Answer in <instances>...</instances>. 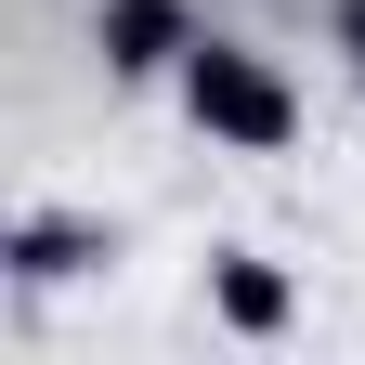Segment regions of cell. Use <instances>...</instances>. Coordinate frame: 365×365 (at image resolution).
Segmentation results:
<instances>
[{
    "label": "cell",
    "instance_id": "obj_1",
    "mask_svg": "<svg viewBox=\"0 0 365 365\" xmlns=\"http://www.w3.org/2000/svg\"><path fill=\"white\" fill-rule=\"evenodd\" d=\"M182 105H196L209 144H248V157H274L300 130V91L274 78L261 53H235V39H196V53H182Z\"/></svg>",
    "mask_w": 365,
    "mask_h": 365
},
{
    "label": "cell",
    "instance_id": "obj_2",
    "mask_svg": "<svg viewBox=\"0 0 365 365\" xmlns=\"http://www.w3.org/2000/svg\"><path fill=\"white\" fill-rule=\"evenodd\" d=\"M196 53V26H182V0H105V66L118 78H157Z\"/></svg>",
    "mask_w": 365,
    "mask_h": 365
},
{
    "label": "cell",
    "instance_id": "obj_3",
    "mask_svg": "<svg viewBox=\"0 0 365 365\" xmlns=\"http://www.w3.org/2000/svg\"><path fill=\"white\" fill-rule=\"evenodd\" d=\"M209 313H222L235 339H274V327H287V274L248 261V248H222V261H209Z\"/></svg>",
    "mask_w": 365,
    "mask_h": 365
},
{
    "label": "cell",
    "instance_id": "obj_4",
    "mask_svg": "<svg viewBox=\"0 0 365 365\" xmlns=\"http://www.w3.org/2000/svg\"><path fill=\"white\" fill-rule=\"evenodd\" d=\"M78 261H91V235H78V222H53V209H39V222H14V274H26V287H66Z\"/></svg>",
    "mask_w": 365,
    "mask_h": 365
},
{
    "label": "cell",
    "instance_id": "obj_5",
    "mask_svg": "<svg viewBox=\"0 0 365 365\" xmlns=\"http://www.w3.org/2000/svg\"><path fill=\"white\" fill-rule=\"evenodd\" d=\"M339 53H352V78H365V0H339Z\"/></svg>",
    "mask_w": 365,
    "mask_h": 365
}]
</instances>
